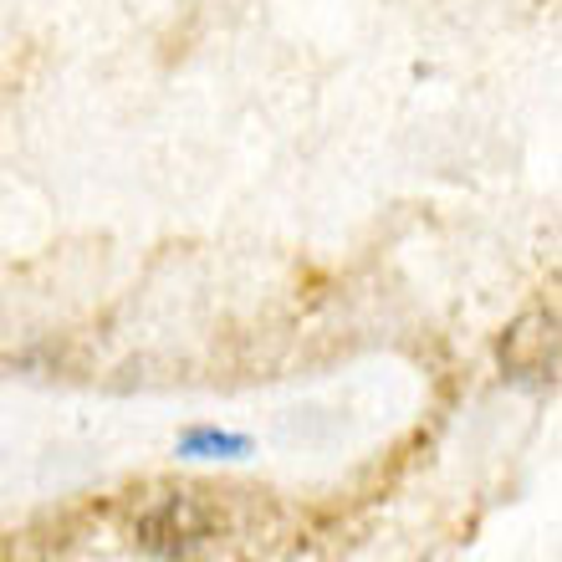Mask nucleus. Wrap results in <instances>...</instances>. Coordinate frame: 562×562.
<instances>
[{"label":"nucleus","mask_w":562,"mask_h":562,"mask_svg":"<svg viewBox=\"0 0 562 562\" xmlns=\"http://www.w3.org/2000/svg\"><path fill=\"white\" fill-rule=\"evenodd\" d=\"M134 532H138V548L154 552V558L190 562L221 537V517H215V506L190 496V491H169V496L144 506Z\"/></svg>","instance_id":"f257e3e1"},{"label":"nucleus","mask_w":562,"mask_h":562,"mask_svg":"<svg viewBox=\"0 0 562 562\" xmlns=\"http://www.w3.org/2000/svg\"><path fill=\"white\" fill-rule=\"evenodd\" d=\"M502 363L517 379H552V369H558V317L552 312H527L502 338Z\"/></svg>","instance_id":"f03ea898"},{"label":"nucleus","mask_w":562,"mask_h":562,"mask_svg":"<svg viewBox=\"0 0 562 562\" xmlns=\"http://www.w3.org/2000/svg\"><path fill=\"white\" fill-rule=\"evenodd\" d=\"M179 456L190 460H246L251 440L246 435H225V429H184L179 435Z\"/></svg>","instance_id":"7ed1b4c3"}]
</instances>
